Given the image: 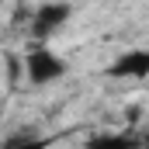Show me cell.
I'll use <instances>...</instances> for the list:
<instances>
[{
    "instance_id": "6da1fadb",
    "label": "cell",
    "mask_w": 149,
    "mask_h": 149,
    "mask_svg": "<svg viewBox=\"0 0 149 149\" xmlns=\"http://www.w3.org/2000/svg\"><path fill=\"white\" fill-rule=\"evenodd\" d=\"M24 70H28V80L35 87H45V83H56L59 76H66V63L56 52H49L45 45H38V49L24 52Z\"/></svg>"
},
{
    "instance_id": "7a4b0ae2",
    "label": "cell",
    "mask_w": 149,
    "mask_h": 149,
    "mask_svg": "<svg viewBox=\"0 0 149 149\" xmlns=\"http://www.w3.org/2000/svg\"><path fill=\"white\" fill-rule=\"evenodd\" d=\"M73 14V7L70 3H42L35 14H31V38H38V42H45V38L52 35L56 28H63L66 24V17Z\"/></svg>"
},
{
    "instance_id": "3957f363",
    "label": "cell",
    "mask_w": 149,
    "mask_h": 149,
    "mask_svg": "<svg viewBox=\"0 0 149 149\" xmlns=\"http://www.w3.org/2000/svg\"><path fill=\"white\" fill-rule=\"evenodd\" d=\"M108 73L121 76V80H142V76H149V49H128V52H121L111 63Z\"/></svg>"
},
{
    "instance_id": "277c9868",
    "label": "cell",
    "mask_w": 149,
    "mask_h": 149,
    "mask_svg": "<svg viewBox=\"0 0 149 149\" xmlns=\"http://www.w3.org/2000/svg\"><path fill=\"white\" fill-rule=\"evenodd\" d=\"M83 149H142V139H135L132 132H97Z\"/></svg>"
},
{
    "instance_id": "5b68a950",
    "label": "cell",
    "mask_w": 149,
    "mask_h": 149,
    "mask_svg": "<svg viewBox=\"0 0 149 149\" xmlns=\"http://www.w3.org/2000/svg\"><path fill=\"white\" fill-rule=\"evenodd\" d=\"M49 146H52V139H45V135H14L3 149H49Z\"/></svg>"
},
{
    "instance_id": "8992f818",
    "label": "cell",
    "mask_w": 149,
    "mask_h": 149,
    "mask_svg": "<svg viewBox=\"0 0 149 149\" xmlns=\"http://www.w3.org/2000/svg\"><path fill=\"white\" fill-rule=\"evenodd\" d=\"M142 149H149V135H146V139H142Z\"/></svg>"
}]
</instances>
